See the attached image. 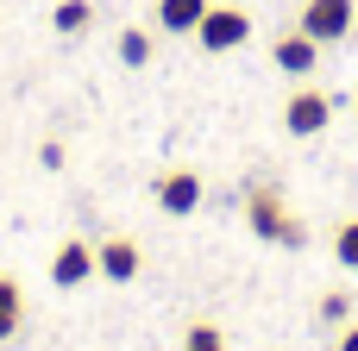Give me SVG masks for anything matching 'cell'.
Wrapping results in <instances>:
<instances>
[{"mask_svg":"<svg viewBox=\"0 0 358 351\" xmlns=\"http://www.w3.org/2000/svg\"><path fill=\"white\" fill-rule=\"evenodd\" d=\"M245 220H252V232H258L264 245H283V251H302V245H308V226L283 207V195H277L271 182L245 195Z\"/></svg>","mask_w":358,"mask_h":351,"instance_id":"obj_1","label":"cell"},{"mask_svg":"<svg viewBox=\"0 0 358 351\" xmlns=\"http://www.w3.org/2000/svg\"><path fill=\"white\" fill-rule=\"evenodd\" d=\"M327 119H334V94H327V88H296V94L283 100V132H289V138H321Z\"/></svg>","mask_w":358,"mask_h":351,"instance_id":"obj_2","label":"cell"},{"mask_svg":"<svg viewBox=\"0 0 358 351\" xmlns=\"http://www.w3.org/2000/svg\"><path fill=\"white\" fill-rule=\"evenodd\" d=\"M195 38H201V50H239L245 38H252V13L245 6H208L201 13V25H195Z\"/></svg>","mask_w":358,"mask_h":351,"instance_id":"obj_3","label":"cell"},{"mask_svg":"<svg viewBox=\"0 0 358 351\" xmlns=\"http://www.w3.org/2000/svg\"><path fill=\"white\" fill-rule=\"evenodd\" d=\"M358 6L352 0H302V13H296V25L315 38V44H340L346 31H352Z\"/></svg>","mask_w":358,"mask_h":351,"instance_id":"obj_4","label":"cell"},{"mask_svg":"<svg viewBox=\"0 0 358 351\" xmlns=\"http://www.w3.org/2000/svg\"><path fill=\"white\" fill-rule=\"evenodd\" d=\"M151 195H157V207H164V214H176V220H182V214H195V207H201V176H195V170H164Z\"/></svg>","mask_w":358,"mask_h":351,"instance_id":"obj_5","label":"cell"},{"mask_svg":"<svg viewBox=\"0 0 358 351\" xmlns=\"http://www.w3.org/2000/svg\"><path fill=\"white\" fill-rule=\"evenodd\" d=\"M88 276H94V251H88V239H63L57 257H50V283H57V289H82Z\"/></svg>","mask_w":358,"mask_h":351,"instance_id":"obj_6","label":"cell"},{"mask_svg":"<svg viewBox=\"0 0 358 351\" xmlns=\"http://www.w3.org/2000/svg\"><path fill=\"white\" fill-rule=\"evenodd\" d=\"M271 57H277V69H283V75H315L321 44H315V38L296 25V31H283V38H277V50H271Z\"/></svg>","mask_w":358,"mask_h":351,"instance_id":"obj_7","label":"cell"},{"mask_svg":"<svg viewBox=\"0 0 358 351\" xmlns=\"http://www.w3.org/2000/svg\"><path fill=\"white\" fill-rule=\"evenodd\" d=\"M94 270H101L107 283H132V276H138V245H132V239H107V245L94 251Z\"/></svg>","mask_w":358,"mask_h":351,"instance_id":"obj_8","label":"cell"},{"mask_svg":"<svg viewBox=\"0 0 358 351\" xmlns=\"http://www.w3.org/2000/svg\"><path fill=\"white\" fill-rule=\"evenodd\" d=\"M208 6H214V0H157V25H164V31H195Z\"/></svg>","mask_w":358,"mask_h":351,"instance_id":"obj_9","label":"cell"},{"mask_svg":"<svg viewBox=\"0 0 358 351\" xmlns=\"http://www.w3.org/2000/svg\"><path fill=\"white\" fill-rule=\"evenodd\" d=\"M50 25H57V31H69V38H76V31H88V25H94V0H57Z\"/></svg>","mask_w":358,"mask_h":351,"instance_id":"obj_10","label":"cell"},{"mask_svg":"<svg viewBox=\"0 0 358 351\" xmlns=\"http://www.w3.org/2000/svg\"><path fill=\"white\" fill-rule=\"evenodd\" d=\"M120 63H126V69H145V63H151V31H138V25L120 31Z\"/></svg>","mask_w":358,"mask_h":351,"instance_id":"obj_11","label":"cell"},{"mask_svg":"<svg viewBox=\"0 0 358 351\" xmlns=\"http://www.w3.org/2000/svg\"><path fill=\"white\" fill-rule=\"evenodd\" d=\"M19 333V283L13 276H0V345Z\"/></svg>","mask_w":358,"mask_h":351,"instance_id":"obj_12","label":"cell"},{"mask_svg":"<svg viewBox=\"0 0 358 351\" xmlns=\"http://www.w3.org/2000/svg\"><path fill=\"white\" fill-rule=\"evenodd\" d=\"M182 351H227V333H220L214 320H195V327L182 333Z\"/></svg>","mask_w":358,"mask_h":351,"instance_id":"obj_13","label":"cell"},{"mask_svg":"<svg viewBox=\"0 0 358 351\" xmlns=\"http://www.w3.org/2000/svg\"><path fill=\"white\" fill-rule=\"evenodd\" d=\"M334 257H340L346 270H358V220H340V226H334Z\"/></svg>","mask_w":358,"mask_h":351,"instance_id":"obj_14","label":"cell"},{"mask_svg":"<svg viewBox=\"0 0 358 351\" xmlns=\"http://www.w3.org/2000/svg\"><path fill=\"white\" fill-rule=\"evenodd\" d=\"M315 314H321V327H346V320H352V295H340V289H334V295H321V308H315Z\"/></svg>","mask_w":358,"mask_h":351,"instance_id":"obj_15","label":"cell"},{"mask_svg":"<svg viewBox=\"0 0 358 351\" xmlns=\"http://www.w3.org/2000/svg\"><path fill=\"white\" fill-rule=\"evenodd\" d=\"M340 351H358V320H346V327H340Z\"/></svg>","mask_w":358,"mask_h":351,"instance_id":"obj_16","label":"cell"},{"mask_svg":"<svg viewBox=\"0 0 358 351\" xmlns=\"http://www.w3.org/2000/svg\"><path fill=\"white\" fill-rule=\"evenodd\" d=\"M352 113H358V94H352Z\"/></svg>","mask_w":358,"mask_h":351,"instance_id":"obj_17","label":"cell"}]
</instances>
